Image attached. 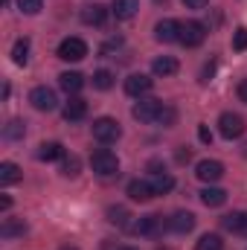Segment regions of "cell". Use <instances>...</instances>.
<instances>
[{"mask_svg":"<svg viewBox=\"0 0 247 250\" xmlns=\"http://www.w3.org/2000/svg\"><path fill=\"white\" fill-rule=\"evenodd\" d=\"M90 166H93V175L99 178H114L120 175V157L111 151V148H99L90 154Z\"/></svg>","mask_w":247,"mask_h":250,"instance_id":"6da1fadb","label":"cell"},{"mask_svg":"<svg viewBox=\"0 0 247 250\" xmlns=\"http://www.w3.org/2000/svg\"><path fill=\"white\" fill-rule=\"evenodd\" d=\"M90 131H93V140H99V143H117L120 137H123V128L120 123L114 120V117H99V120H93L90 125Z\"/></svg>","mask_w":247,"mask_h":250,"instance_id":"7a4b0ae2","label":"cell"},{"mask_svg":"<svg viewBox=\"0 0 247 250\" xmlns=\"http://www.w3.org/2000/svg\"><path fill=\"white\" fill-rule=\"evenodd\" d=\"M163 102L160 99H140L134 108H131V117L137 123H160V114H163Z\"/></svg>","mask_w":247,"mask_h":250,"instance_id":"3957f363","label":"cell"},{"mask_svg":"<svg viewBox=\"0 0 247 250\" xmlns=\"http://www.w3.org/2000/svg\"><path fill=\"white\" fill-rule=\"evenodd\" d=\"M29 102H32L35 111H44V114H50V111L59 108V96H56V90L47 87V84L32 87V90H29Z\"/></svg>","mask_w":247,"mask_h":250,"instance_id":"277c9868","label":"cell"},{"mask_svg":"<svg viewBox=\"0 0 247 250\" xmlns=\"http://www.w3.org/2000/svg\"><path fill=\"white\" fill-rule=\"evenodd\" d=\"M218 131H221L224 140H239V137L245 134V117H239V114H233V111H224V114L218 117Z\"/></svg>","mask_w":247,"mask_h":250,"instance_id":"5b68a950","label":"cell"},{"mask_svg":"<svg viewBox=\"0 0 247 250\" xmlns=\"http://www.w3.org/2000/svg\"><path fill=\"white\" fill-rule=\"evenodd\" d=\"M84 56H87V44L82 38H76V35L64 38L62 44H59V59L62 62H82Z\"/></svg>","mask_w":247,"mask_h":250,"instance_id":"8992f818","label":"cell"},{"mask_svg":"<svg viewBox=\"0 0 247 250\" xmlns=\"http://www.w3.org/2000/svg\"><path fill=\"white\" fill-rule=\"evenodd\" d=\"M206 41V26L201 23V21H186L184 26H181V44L184 47H201Z\"/></svg>","mask_w":247,"mask_h":250,"instance_id":"52a82bcc","label":"cell"},{"mask_svg":"<svg viewBox=\"0 0 247 250\" xmlns=\"http://www.w3.org/2000/svg\"><path fill=\"white\" fill-rule=\"evenodd\" d=\"M181 21H175V18H163V21H157V26H154V38L160 41V44H175V41H181Z\"/></svg>","mask_w":247,"mask_h":250,"instance_id":"ba28073f","label":"cell"},{"mask_svg":"<svg viewBox=\"0 0 247 250\" xmlns=\"http://www.w3.org/2000/svg\"><path fill=\"white\" fill-rule=\"evenodd\" d=\"M151 87H154V79H151V76H145V73H131V76L125 79V93H128V96L143 99Z\"/></svg>","mask_w":247,"mask_h":250,"instance_id":"9c48e42d","label":"cell"},{"mask_svg":"<svg viewBox=\"0 0 247 250\" xmlns=\"http://www.w3.org/2000/svg\"><path fill=\"white\" fill-rule=\"evenodd\" d=\"M163 227H169V224H163V215H143L137 224H134V233L137 236H145V239H154V236H160L163 233Z\"/></svg>","mask_w":247,"mask_h":250,"instance_id":"30bf717a","label":"cell"},{"mask_svg":"<svg viewBox=\"0 0 247 250\" xmlns=\"http://www.w3.org/2000/svg\"><path fill=\"white\" fill-rule=\"evenodd\" d=\"M195 175H198V181H204V184H215V181L224 178V163H221V160H201V163L195 166Z\"/></svg>","mask_w":247,"mask_h":250,"instance_id":"8fae6325","label":"cell"},{"mask_svg":"<svg viewBox=\"0 0 247 250\" xmlns=\"http://www.w3.org/2000/svg\"><path fill=\"white\" fill-rule=\"evenodd\" d=\"M62 114H64V120H67V123H79V120H84V117H87V102H84L82 96H70V99L64 102Z\"/></svg>","mask_w":247,"mask_h":250,"instance_id":"7c38bea8","label":"cell"},{"mask_svg":"<svg viewBox=\"0 0 247 250\" xmlns=\"http://www.w3.org/2000/svg\"><path fill=\"white\" fill-rule=\"evenodd\" d=\"M166 224H169L172 233H181V236H184V233H192V230H195V215H192L189 209H178Z\"/></svg>","mask_w":247,"mask_h":250,"instance_id":"4fadbf2b","label":"cell"},{"mask_svg":"<svg viewBox=\"0 0 247 250\" xmlns=\"http://www.w3.org/2000/svg\"><path fill=\"white\" fill-rule=\"evenodd\" d=\"M125 192H128V198H131V201H140V204H145V201H151V198H154V187H151V181H140V178H137V181H131Z\"/></svg>","mask_w":247,"mask_h":250,"instance_id":"5bb4252c","label":"cell"},{"mask_svg":"<svg viewBox=\"0 0 247 250\" xmlns=\"http://www.w3.org/2000/svg\"><path fill=\"white\" fill-rule=\"evenodd\" d=\"M82 21H84L87 26H105V21H108V9H105L102 3H90V6L82 9Z\"/></svg>","mask_w":247,"mask_h":250,"instance_id":"9a60e30c","label":"cell"},{"mask_svg":"<svg viewBox=\"0 0 247 250\" xmlns=\"http://www.w3.org/2000/svg\"><path fill=\"white\" fill-rule=\"evenodd\" d=\"M59 84H62L64 93H70V96H76L82 87H84V76L79 73V70H67V73H62L59 76Z\"/></svg>","mask_w":247,"mask_h":250,"instance_id":"2e32d148","label":"cell"},{"mask_svg":"<svg viewBox=\"0 0 247 250\" xmlns=\"http://www.w3.org/2000/svg\"><path fill=\"white\" fill-rule=\"evenodd\" d=\"M67 154H64V146L62 143H41L38 146V160H44V163H56V160H64Z\"/></svg>","mask_w":247,"mask_h":250,"instance_id":"e0dca14e","label":"cell"},{"mask_svg":"<svg viewBox=\"0 0 247 250\" xmlns=\"http://www.w3.org/2000/svg\"><path fill=\"white\" fill-rule=\"evenodd\" d=\"M178 70H181V64H178L175 56H160V59L151 62V73L154 76H175Z\"/></svg>","mask_w":247,"mask_h":250,"instance_id":"ac0fdd59","label":"cell"},{"mask_svg":"<svg viewBox=\"0 0 247 250\" xmlns=\"http://www.w3.org/2000/svg\"><path fill=\"white\" fill-rule=\"evenodd\" d=\"M140 9V0H114L111 3V12L117 15V21H131Z\"/></svg>","mask_w":247,"mask_h":250,"instance_id":"d6986e66","label":"cell"},{"mask_svg":"<svg viewBox=\"0 0 247 250\" xmlns=\"http://www.w3.org/2000/svg\"><path fill=\"white\" fill-rule=\"evenodd\" d=\"M21 178H23V172L18 169V163H12V160H3L0 163V187H12Z\"/></svg>","mask_w":247,"mask_h":250,"instance_id":"ffe728a7","label":"cell"},{"mask_svg":"<svg viewBox=\"0 0 247 250\" xmlns=\"http://www.w3.org/2000/svg\"><path fill=\"white\" fill-rule=\"evenodd\" d=\"M227 201V192L221 187H206V189H201V204L204 207H221Z\"/></svg>","mask_w":247,"mask_h":250,"instance_id":"44dd1931","label":"cell"},{"mask_svg":"<svg viewBox=\"0 0 247 250\" xmlns=\"http://www.w3.org/2000/svg\"><path fill=\"white\" fill-rule=\"evenodd\" d=\"M151 187H154V195H166L175 189V178L169 172H151Z\"/></svg>","mask_w":247,"mask_h":250,"instance_id":"7402d4cb","label":"cell"},{"mask_svg":"<svg viewBox=\"0 0 247 250\" xmlns=\"http://www.w3.org/2000/svg\"><path fill=\"white\" fill-rule=\"evenodd\" d=\"M195 250H224V239L218 233H204L195 242Z\"/></svg>","mask_w":247,"mask_h":250,"instance_id":"603a6c76","label":"cell"},{"mask_svg":"<svg viewBox=\"0 0 247 250\" xmlns=\"http://www.w3.org/2000/svg\"><path fill=\"white\" fill-rule=\"evenodd\" d=\"M0 233H3L6 239H12V236H23V233H26V221H23V218H6L3 227H0Z\"/></svg>","mask_w":247,"mask_h":250,"instance_id":"cb8c5ba5","label":"cell"},{"mask_svg":"<svg viewBox=\"0 0 247 250\" xmlns=\"http://www.w3.org/2000/svg\"><path fill=\"white\" fill-rule=\"evenodd\" d=\"M12 62L21 64V67L29 62V38H18V41H15V47H12Z\"/></svg>","mask_w":247,"mask_h":250,"instance_id":"d4e9b609","label":"cell"},{"mask_svg":"<svg viewBox=\"0 0 247 250\" xmlns=\"http://www.w3.org/2000/svg\"><path fill=\"white\" fill-rule=\"evenodd\" d=\"M93 87L96 90H111L114 87V73L111 70H96L93 73Z\"/></svg>","mask_w":247,"mask_h":250,"instance_id":"484cf974","label":"cell"},{"mask_svg":"<svg viewBox=\"0 0 247 250\" xmlns=\"http://www.w3.org/2000/svg\"><path fill=\"white\" fill-rule=\"evenodd\" d=\"M128 218H131V212H128L125 207H108V221H111V224L128 227Z\"/></svg>","mask_w":247,"mask_h":250,"instance_id":"4316f807","label":"cell"},{"mask_svg":"<svg viewBox=\"0 0 247 250\" xmlns=\"http://www.w3.org/2000/svg\"><path fill=\"white\" fill-rule=\"evenodd\" d=\"M242 221H245V212H227L221 218L224 230H230V233H242Z\"/></svg>","mask_w":247,"mask_h":250,"instance_id":"83f0119b","label":"cell"},{"mask_svg":"<svg viewBox=\"0 0 247 250\" xmlns=\"http://www.w3.org/2000/svg\"><path fill=\"white\" fill-rule=\"evenodd\" d=\"M23 134H26V123H21V120H12V123L3 128V137L6 140H21Z\"/></svg>","mask_w":247,"mask_h":250,"instance_id":"f1b7e54d","label":"cell"},{"mask_svg":"<svg viewBox=\"0 0 247 250\" xmlns=\"http://www.w3.org/2000/svg\"><path fill=\"white\" fill-rule=\"evenodd\" d=\"M79 169H82L79 157H64V163H62V175H64V178H76V175H79Z\"/></svg>","mask_w":247,"mask_h":250,"instance_id":"f546056e","label":"cell"},{"mask_svg":"<svg viewBox=\"0 0 247 250\" xmlns=\"http://www.w3.org/2000/svg\"><path fill=\"white\" fill-rule=\"evenodd\" d=\"M18 9L23 15H38L44 9V0H18Z\"/></svg>","mask_w":247,"mask_h":250,"instance_id":"4dcf8cb0","label":"cell"},{"mask_svg":"<svg viewBox=\"0 0 247 250\" xmlns=\"http://www.w3.org/2000/svg\"><path fill=\"white\" fill-rule=\"evenodd\" d=\"M233 50H236V53H245L247 50V26H239V29L233 32Z\"/></svg>","mask_w":247,"mask_h":250,"instance_id":"1f68e13d","label":"cell"},{"mask_svg":"<svg viewBox=\"0 0 247 250\" xmlns=\"http://www.w3.org/2000/svg\"><path fill=\"white\" fill-rule=\"evenodd\" d=\"M198 137H201V143H206V146L212 143V134H209V128H206V125H198Z\"/></svg>","mask_w":247,"mask_h":250,"instance_id":"d6a6232c","label":"cell"},{"mask_svg":"<svg viewBox=\"0 0 247 250\" xmlns=\"http://www.w3.org/2000/svg\"><path fill=\"white\" fill-rule=\"evenodd\" d=\"M160 123H163V125H172V123H175V111H172V108H163V114H160Z\"/></svg>","mask_w":247,"mask_h":250,"instance_id":"836d02e7","label":"cell"},{"mask_svg":"<svg viewBox=\"0 0 247 250\" xmlns=\"http://www.w3.org/2000/svg\"><path fill=\"white\" fill-rule=\"evenodd\" d=\"M206 3H209V0H184V6H186V9H204Z\"/></svg>","mask_w":247,"mask_h":250,"instance_id":"e575fe53","label":"cell"},{"mask_svg":"<svg viewBox=\"0 0 247 250\" xmlns=\"http://www.w3.org/2000/svg\"><path fill=\"white\" fill-rule=\"evenodd\" d=\"M236 93H239V99L247 105V79H242V82H239V90H236Z\"/></svg>","mask_w":247,"mask_h":250,"instance_id":"d590c367","label":"cell"},{"mask_svg":"<svg viewBox=\"0 0 247 250\" xmlns=\"http://www.w3.org/2000/svg\"><path fill=\"white\" fill-rule=\"evenodd\" d=\"M212 70H215V62H212V64H206V67H204V73H201V82H209V76H212Z\"/></svg>","mask_w":247,"mask_h":250,"instance_id":"8d00e7d4","label":"cell"},{"mask_svg":"<svg viewBox=\"0 0 247 250\" xmlns=\"http://www.w3.org/2000/svg\"><path fill=\"white\" fill-rule=\"evenodd\" d=\"M12 207V198H0V209H9Z\"/></svg>","mask_w":247,"mask_h":250,"instance_id":"74e56055","label":"cell"},{"mask_svg":"<svg viewBox=\"0 0 247 250\" xmlns=\"http://www.w3.org/2000/svg\"><path fill=\"white\" fill-rule=\"evenodd\" d=\"M189 157H192V154H189V148H186V151H178V160H181V163H184V160H189Z\"/></svg>","mask_w":247,"mask_h":250,"instance_id":"f35d334b","label":"cell"},{"mask_svg":"<svg viewBox=\"0 0 247 250\" xmlns=\"http://www.w3.org/2000/svg\"><path fill=\"white\" fill-rule=\"evenodd\" d=\"M239 236H247V212H245V221H242V233Z\"/></svg>","mask_w":247,"mask_h":250,"instance_id":"ab89813d","label":"cell"},{"mask_svg":"<svg viewBox=\"0 0 247 250\" xmlns=\"http://www.w3.org/2000/svg\"><path fill=\"white\" fill-rule=\"evenodd\" d=\"M120 250H137V248H120Z\"/></svg>","mask_w":247,"mask_h":250,"instance_id":"60d3db41","label":"cell"},{"mask_svg":"<svg viewBox=\"0 0 247 250\" xmlns=\"http://www.w3.org/2000/svg\"><path fill=\"white\" fill-rule=\"evenodd\" d=\"M62 250H76V248H62Z\"/></svg>","mask_w":247,"mask_h":250,"instance_id":"b9f144b4","label":"cell"},{"mask_svg":"<svg viewBox=\"0 0 247 250\" xmlns=\"http://www.w3.org/2000/svg\"><path fill=\"white\" fill-rule=\"evenodd\" d=\"M154 3H166V0H154Z\"/></svg>","mask_w":247,"mask_h":250,"instance_id":"7bdbcfd3","label":"cell"},{"mask_svg":"<svg viewBox=\"0 0 247 250\" xmlns=\"http://www.w3.org/2000/svg\"><path fill=\"white\" fill-rule=\"evenodd\" d=\"M157 250H169V248H157Z\"/></svg>","mask_w":247,"mask_h":250,"instance_id":"ee69618b","label":"cell"}]
</instances>
